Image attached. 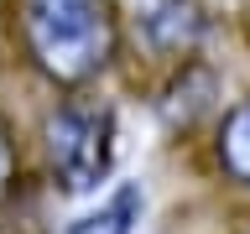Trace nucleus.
<instances>
[{
    "label": "nucleus",
    "instance_id": "obj_1",
    "mask_svg": "<svg viewBox=\"0 0 250 234\" xmlns=\"http://www.w3.org/2000/svg\"><path fill=\"white\" fill-rule=\"evenodd\" d=\"M11 42L47 89H94L120 58V0H5Z\"/></svg>",
    "mask_w": 250,
    "mask_h": 234
},
{
    "label": "nucleus",
    "instance_id": "obj_2",
    "mask_svg": "<svg viewBox=\"0 0 250 234\" xmlns=\"http://www.w3.org/2000/svg\"><path fill=\"white\" fill-rule=\"evenodd\" d=\"M120 115L104 94L73 89L42 115V161L62 198H89L115 177Z\"/></svg>",
    "mask_w": 250,
    "mask_h": 234
},
{
    "label": "nucleus",
    "instance_id": "obj_3",
    "mask_svg": "<svg viewBox=\"0 0 250 234\" xmlns=\"http://www.w3.org/2000/svg\"><path fill=\"white\" fill-rule=\"evenodd\" d=\"M120 21H130L136 42L156 62H188L214 37V11L203 0H125Z\"/></svg>",
    "mask_w": 250,
    "mask_h": 234
},
{
    "label": "nucleus",
    "instance_id": "obj_4",
    "mask_svg": "<svg viewBox=\"0 0 250 234\" xmlns=\"http://www.w3.org/2000/svg\"><path fill=\"white\" fill-rule=\"evenodd\" d=\"M141 214H146L141 182H115L89 214H78L73 224H62V234H136Z\"/></svg>",
    "mask_w": 250,
    "mask_h": 234
},
{
    "label": "nucleus",
    "instance_id": "obj_5",
    "mask_svg": "<svg viewBox=\"0 0 250 234\" xmlns=\"http://www.w3.org/2000/svg\"><path fill=\"white\" fill-rule=\"evenodd\" d=\"M208 104H214V73H208L198 58L172 62V83H167V94H162V115H167V125H172V130H188Z\"/></svg>",
    "mask_w": 250,
    "mask_h": 234
},
{
    "label": "nucleus",
    "instance_id": "obj_6",
    "mask_svg": "<svg viewBox=\"0 0 250 234\" xmlns=\"http://www.w3.org/2000/svg\"><path fill=\"white\" fill-rule=\"evenodd\" d=\"M214 156H219V172L234 187H250V94L224 109L219 136H214Z\"/></svg>",
    "mask_w": 250,
    "mask_h": 234
},
{
    "label": "nucleus",
    "instance_id": "obj_7",
    "mask_svg": "<svg viewBox=\"0 0 250 234\" xmlns=\"http://www.w3.org/2000/svg\"><path fill=\"white\" fill-rule=\"evenodd\" d=\"M21 193V136H16L11 115L0 109V208Z\"/></svg>",
    "mask_w": 250,
    "mask_h": 234
}]
</instances>
